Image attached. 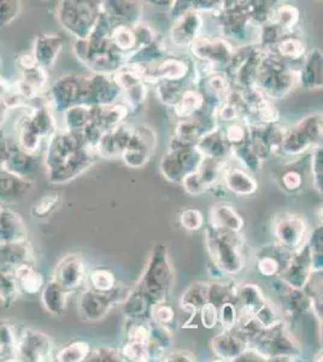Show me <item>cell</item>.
I'll return each mask as SVG.
<instances>
[{
  "label": "cell",
  "instance_id": "cell-1",
  "mask_svg": "<svg viewBox=\"0 0 323 362\" xmlns=\"http://www.w3.org/2000/svg\"><path fill=\"white\" fill-rule=\"evenodd\" d=\"M174 285V269L167 247L158 244L153 247L148 264L135 285V290L143 293L152 305L167 302Z\"/></svg>",
  "mask_w": 323,
  "mask_h": 362
},
{
  "label": "cell",
  "instance_id": "cell-2",
  "mask_svg": "<svg viewBox=\"0 0 323 362\" xmlns=\"http://www.w3.org/2000/svg\"><path fill=\"white\" fill-rule=\"evenodd\" d=\"M240 233L213 226L206 230V247L213 264L223 274L237 276L245 268V256L242 254L244 239Z\"/></svg>",
  "mask_w": 323,
  "mask_h": 362
},
{
  "label": "cell",
  "instance_id": "cell-3",
  "mask_svg": "<svg viewBox=\"0 0 323 362\" xmlns=\"http://www.w3.org/2000/svg\"><path fill=\"white\" fill-rule=\"evenodd\" d=\"M247 346L259 351L266 358H274L278 355H292L300 356V348L295 338L290 336L283 321H278L270 327L256 331L247 338Z\"/></svg>",
  "mask_w": 323,
  "mask_h": 362
},
{
  "label": "cell",
  "instance_id": "cell-4",
  "mask_svg": "<svg viewBox=\"0 0 323 362\" xmlns=\"http://www.w3.org/2000/svg\"><path fill=\"white\" fill-rule=\"evenodd\" d=\"M316 145H322V115L319 114L307 116L295 127L285 131L278 151L285 156L295 157Z\"/></svg>",
  "mask_w": 323,
  "mask_h": 362
},
{
  "label": "cell",
  "instance_id": "cell-5",
  "mask_svg": "<svg viewBox=\"0 0 323 362\" xmlns=\"http://www.w3.org/2000/svg\"><path fill=\"white\" fill-rule=\"evenodd\" d=\"M203 158L196 146H170L160 160V174L172 184H181L187 174L198 169Z\"/></svg>",
  "mask_w": 323,
  "mask_h": 362
},
{
  "label": "cell",
  "instance_id": "cell-6",
  "mask_svg": "<svg viewBox=\"0 0 323 362\" xmlns=\"http://www.w3.org/2000/svg\"><path fill=\"white\" fill-rule=\"evenodd\" d=\"M129 290L116 285L112 290L107 293H100L93 288L86 290L81 293L78 300V313L82 319L90 322L102 320L107 317L114 305L124 302Z\"/></svg>",
  "mask_w": 323,
  "mask_h": 362
},
{
  "label": "cell",
  "instance_id": "cell-7",
  "mask_svg": "<svg viewBox=\"0 0 323 362\" xmlns=\"http://www.w3.org/2000/svg\"><path fill=\"white\" fill-rule=\"evenodd\" d=\"M157 148V136L148 126L133 128L131 139L123 150L121 158L129 168L139 169L148 165Z\"/></svg>",
  "mask_w": 323,
  "mask_h": 362
},
{
  "label": "cell",
  "instance_id": "cell-8",
  "mask_svg": "<svg viewBox=\"0 0 323 362\" xmlns=\"http://www.w3.org/2000/svg\"><path fill=\"white\" fill-rule=\"evenodd\" d=\"M54 350L52 339L37 329H23L17 336L16 354L18 361H52Z\"/></svg>",
  "mask_w": 323,
  "mask_h": 362
},
{
  "label": "cell",
  "instance_id": "cell-9",
  "mask_svg": "<svg viewBox=\"0 0 323 362\" xmlns=\"http://www.w3.org/2000/svg\"><path fill=\"white\" fill-rule=\"evenodd\" d=\"M95 156H98V153L90 148H78L70 153L57 167L46 172L47 179L54 185L68 184L80 174L86 172L95 163Z\"/></svg>",
  "mask_w": 323,
  "mask_h": 362
},
{
  "label": "cell",
  "instance_id": "cell-10",
  "mask_svg": "<svg viewBox=\"0 0 323 362\" xmlns=\"http://www.w3.org/2000/svg\"><path fill=\"white\" fill-rule=\"evenodd\" d=\"M216 128V115L211 112H201L189 119H184L175 128V136L170 146H196L205 134Z\"/></svg>",
  "mask_w": 323,
  "mask_h": 362
},
{
  "label": "cell",
  "instance_id": "cell-11",
  "mask_svg": "<svg viewBox=\"0 0 323 362\" xmlns=\"http://www.w3.org/2000/svg\"><path fill=\"white\" fill-rule=\"evenodd\" d=\"M307 218L302 215L287 214L276 218L274 223L275 238L285 250L295 251L307 240Z\"/></svg>",
  "mask_w": 323,
  "mask_h": 362
},
{
  "label": "cell",
  "instance_id": "cell-12",
  "mask_svg": "<svg viewBox=\"0 0 323 362\" xmlns=\"http://www.w3.org/2000/svg\"><path fill=\"white\" fill-rule=\"evenodd\" d=\"M273 288L281 300L283 314L287 319L295 320L310 309V298L304 290L290 288L278 278L275 280Z\"/></svg>",
  "mask_w": 323,
  "mask_h": 362
},
{
  "label": "cell",
  "instance_id": "cell-13",
  "mask_svg": "<svg viewBox=\"0 0 323 362\" xmlns=\"http://www.w3.org/2000/svg\"><path fill=\"white\" fill-rule=\"evenodd\" d=\"M86 276V267L83 259L78 255H68L58 262L54 268L52 279L68 290L69 293L78 290Z\"/></svg>",
  "mask_w": 323,
  "mask_h": 362
},
{
  "label": "cell",
  "instance_id": "cell-14",
  "mask_svg": "<svg viewBox=\"0 0 323 362\" xmlns=\"http://www.w3.org/2000/svg\"><path fill=\"white\" fill-rule=\"evenodd\" d=\"M247 348V338L240 329L223 331L217 334L211 341V349L218 360L234 361Z\"/></svg>",
  "mask_w": 323,
  "mask_h": 362
},
{
  "label": "cell",
  "instance_id": "cell-15",
  "mask_svg": "<svg viewBox=\"0 0 323 362\" xmlns=\"http://www.w3.org/2000/svg\"><path fill=\"white\" fill-rule=\"evenodd\" d=\"M266 297L262 288L252 283H246L235 288L234 303L237 308V319L254 317L263 305H266Z\"/></svg>",
  "mask_w": 323,
  "mask_h": 362
},
{
  "label": "cell",
  "instance_id": "cell-16",
  "mask_svg": "<svg viewBox=\"0 0 323 362\" xmlns=\"http://www.w3.org/2000/svg\"><path fill=\"white\" fill-rule=\"evenodd\" d=\"M28 238V230L25 220L15 210L0 206V244L25 242Z\"/></svg>",
  "mask_w": 323,
  "mask_h": 362
},
{
  "label": "cell",
  "instance_id": "cell-17",
  "mask_svg": "<svg viewBox=\"0 0 323 362\" xmlns=\"http://www.w3.org/2000/svg\"><path fill=\"white\" fill-rule=\"evenodd\" d=\"M131 133H133V128L124 124L105 131L102 133V139L97 146L98 156L105 157V158L121 156L123 150L126 148L128 141L131 139Z\"/></svg>",
  "mask_w": 323,
  "mask_h": 362
},
{
  "label": "cell",
  "instance_id": "cell-18",
  "mask_svg": "<svg viewBox=\"0 0 323 362\" xmlns=\"http://www.w3.org/2000/svg\"><path fill=\"white\" fill-rule=\"evenodd\" d=\"M39 165L40 162L37 153H27L25 150H22L18 144H13L4 168L8 169L11 173L16 174L18 177L30 180V177L37 173Z\"/></svg>",
  "mask_w": 323,
  "mask_h": 362
},
{
  "label": "cell",
  "instance_id": "cell-19",
  "mask_svg": "<svg viewBox=\"0 0 323 362\" xmlns=\"http://www.w3.org/2000/svg\"><path fill=\"white\" fill-rule=\"evenodd\" d=\"M69 295L68 290L58 284L56 280L51 279L45 283L41 290V305L47 313L52 314L54 317H61L68 308Z\"/></svg>",
  "mask_w": 323,
  "mask_h": 362
},
{
  "label": "cell",
  "instance_id": "cell-20",
  "mask_svg": "<svg viewBox=\"0 0 323 362\" xmlns=\"http://www.w3.org/2000/svg\"><path fill=\"white\" fill-rule=\"evenodd\" d=\"M32 181L16 174L8 172V169H0V202L13 203L20 201L28 192Z\"/></svg>",
  "mask_w": 323,
  "mask_h": 362
},
{
  "label": "cell",
  "instance_id": "cell-21",
  "mask_svg": "<svg viewBox=\"0 0 323 362\" xmlns=\"http://www.w3.org/2000/svg\"><path fill=\"white\" fill-rule=\"evenodd\" d=\"M13 276L20 286V293L34 296L39 295L45 285V276L37 271L34 262H25L13 268Z\"/></svg>",
  "mask_w": 323,
  "mask_h": 362
},
{
  "label": "cell",
  "instance_id": "cell-22",
  "mask_svg": "<svg viewBox=\"0 0 323 362\" xmlns=\"http://www.w3.org/2000/svg\"><path fill=\"white\" fill-rule=\"evenodd\" d=\"M193 52L196 57L213 63L227 62L232 56L233 51L228 44L223 40H210L208 37L196 39L193 44Z\"/></svg>",
  "mask_w": 323,
  "mask_h": 362
},
{
  "label": "cell",
  "instance_id": "cell-23",
  "mask_svg": "<svg viewBox=\"0 0 323 362\" xmlns=\"http://www.w3.org/2000/svg\"><path fill=\"white\" fill-rule=\"evenodd\" d=\"M222 177L225 187L237 196H251L257 191V180L247 170L227 167Z\"/></svg>",
  "mask_w": 323,
  "mask_h": 362
},
{
  "label": "cell",
  "instance_id": "cell-24",
  "mask_svg": "<svg viewBox=\"0 0 323 362\" xmlns=\"http://www.w3.org/2000/svg\"><path fill=\"white\" fill-rule=\"evenodd\" d=\"M196 148L201 151L204 157L227 160L232 156V146L225 140V134L221 129H213L211 132L205 134L198 143Z\"/></svg>",
  "mask_w": 323,
  "mask_h": 362
},
{
  "label": "cell",
  "instance_id": "cell-25",
  "mask_svg": "<svg viewBox=\"0 0 323 362\" xmlns=\"http://www.w3.org/2000/svg\"><path fill=\"white\" fill-rule=\"evenodd\" d=\"M25 262H34L33 250L27 240L0 244V267L13 269Z\"/></svg>",
  "mask_w": 323,
  "mask_h": 362
},
{
  "label": "cell",
  "instance_id": "cell-26",
  "mask_svg": "<svg viewBox=\"0 0 323 362\" xmlns=\"http://www.w3.org/2000/svg\"><path fill=\"white\" fill-rule=\"evenodd\" d=\"M211 226L215 228L242 232L244 228V218L228 203L216 204L211 210Z\"/></svg>",
  "mask_w": 323,
  "mask_h": 362
},
{
  "label": "cell",
  "instance_id": "cell-27",
  "mask_svg": "<svg viewBox=\"0 0 323 362\" xmlns=\"http://www.w3.org/2000/svg\"><path fill=\"white\" fill-rule=\"evenodd\" d=\"M206 302H209V284L198 281L189 285V288L184 290V293L181 296L180 305L184 312L187 310L191 313L189 320H192L193 317L196 315V313H199V309Z\"/></svg>",
  "mask_w": 323,
  "mask_h": 362
},
{
  "label": "cell",
  "instance_id": "cell-28",
  "mask_svg": "<svg viewBox=\"0 0 323 362\" xmlns=\"http://www.w3.org/2000/svg\"><path fill=\"white\" fill-rule=\"evenodd\" d=\"M205 107H206V104H205L203 93L196 90H184L179 102L172 107L179 117L189 119V117L198 115L201 112H204Z\"/></svg>",
  "mask_w": 323,
  "mask_h": 362
},
{
  "label": "cell",
  "instance_id": "cell-29",
  "mask_svg": "<svg viewBox=\"0 0 323 362\" xmlns=\"http://www.w3.org/2000/svg\"><path fill=\"white\" fill-rule=\"evenodd\" d=\"M201 23V18L196 13H184L172 29L174 42L179 45H187L194 42V37L199 30Z\"/></svg>",
  "mask_w": 323,
  "mask_h": 362
},
{
  "label": "cell",
  "instance_id": "cell-30",
  "mask_svg": "<svg viewBox=\"0 0 323 362\" xmlns=\"http://www.w3.org/2000/svg\"><path fill=\"white\" fill-rule=\"evenodd\" d=\"M124 315L127 319H150L152 302L138 290H131L124 300Z\"/></svg>",
  "mask_w": 323,
  "mask_h": 362
},
{
  "label": "cell",
  "instance_id": "cell-31",
  "mask_svg": "<svg viewBox=\"0 0 323 362\" xmlns=\"http://www.w3.org/2000/svg\"><path fill=\"white\" fill-rule=\"evenodd\" d=\"M172 331L168 326L158 325L151 321V334L148 339V348L151 351V360L162 358L164 351L172 346Z\"/></svg>",
  "mask_w": 323,
  "mask_h": 362
},
{
  "label": "cell",
  "instance_id": "cell-32",
  "mask_svg": "<svg viewBox=\"0 0 323 362\" xmlns=\"http://www.w3.org/2000/svg\"><path fill=\"white\" fill-rule=\"evenodd\" d=\"M20 293V286L17 284L16 278L13 276L11 268L0 267V300L3 305H13L18 298Z\"/></svg>",
  "mask_w": 323,
  "mask_h": 362
},
{
  "label": "cell",
  "instance_id": "cell-33",
  "mask_svg": "<svg viewBox=\"0 0 323 362\" xmlns=\"http://www.w3.org/2000/svg\"><path fill=\"white\" fill-rule=\"evenodd\" d=\"M225 168H227V160L204 157L201 165L196 169V173L199 174L205 186L209 189L211 186L216 185L217 181L223 174Z\"/></svg>",
  "mask_w": 323,
  "mask_h": 362
},
{
  "label": "cell",
  "instance_id": "cell-34",
  "mask_svg": "<svg viewBox=\"0 0 323 362\" xmlns=\"http://www.w3.org/2000/svg\"><path fill=\"white\" fill-rule=\"evenodd\" d=\"M42 136L35 126L32 124L30 119H23L18 129V146L29 153H37L41 146Z\"/></svg>",
  "mask_w": 323,
  "mask_h": 362
},
{
  "label": "cell",
  "instance_id": "cell-35",
  "mask_svg": "<svg viewBox=\"0 0 323 362\" xmlns=\"http://www.w3.org/2000/svg\"><path fill=\"white\" fill-rule=\"evenodd\" d=\"M90 350V346L88 341H71L69 344H66L58 350L57 354L54 355V360L59 362L86 361Z\"/></svg>",
  "mask_w": 323,
  "mask_h": 362
},
{
  "label": "cell",
  "instance_id": "cell-36",
  "mask_svg": "<svg viewBox=\"0 0 323 362\" xmlns=\"http://www.w3.org/2000/svg\"><path fill=\"white\" fill-rule=\"evenodd\" d=\"M322 59L317 52H314L312 58H309L303 74L300 75V81L307 88H319L322 87Z\"/></svg>",
  "mask_w": 323,
  "mask_h": 362
},
{
  "label": "cell",
  "instance_id": "cell-37",
  "mask_svg": "<svg viewBox=\"0 0 323 362\" xmlns=\"http://www.w3.org/2000/svg\"><path fill=\"white\" fill-rule=\"evenodd\" d=\"M90 122V107L86 105H73L68 107L64 115L66 131H80Z\"/></svg>",
  "mask_w": 323,
  "mask_h": 362
},
{
  "label": "cell",
  "instance_id": "cell-38",
  "mask_svg": "<svg viewBox=\"0 0 323 362\" xmlns=\"http://www.w3.org/2000/svg\"><path fill=\"white\" fill-rule=\"evenodd\" d=\"M186 74H187V66L182 61L168 59L162 63L158 69H155V74L152 75L151 78L180 81Z\"/></svg>",
  "mask_w": 323,
  "mask_h": 362
},
{
  "label": "cell",
  "instance_id": "cell-39",
  "mask_svg": "<svg viewBox=\"0 0 323 362\" xmlns=\"http://www.w3.org/2000/svg\"><path fill=\"white\" fill-rule=\"evenodd\" d=\"M88 281H90V288L100 291V293L110 291L117 285L116 276L107 268H95V269H93L88 276Z\"/></svg>",
  "mask_w": 323,
  "mask_h": 362
},
{
  "label": "cell",
  "instance_id": "cell-40",
  "mask_svg": "<svg viewBox=\"0 0 323 362\" xmlns=\"http://www.w3.org/2000/svg\"><path fill=\"white\" fill-rule=\"evenodd\" d=\"M61 203V196L57 194H44L37 198L33 206H30V214L35 218H49L54 214Z\"/></svg>",
  "mask_w": 323,
  "mask_h": 362
},
{
  "label": "cell",
  "instance_id": "cell-41",
  "mask_svg": "<svg viewBox=\"0 0 323 362\" xmlns=\"http://www.w3.org/2000/svg\"><path fill=\"white\" fill-rule=\"evenodd\" d=\"M232 156L235 157V160H239L249 173H257L262 169V160L254 155L249 143L232 148Z\"/></svg>",
  "mask_w": 323,
  "mask_h": 362
},
{
  "label": "cell",
  "instance_id": "cell-42",
  "mask_svg": "<svg viewBox=\"0 0 323 362\" xmlns=\"http://www.w3.org/2000/svg\"><path fill=\"white\" fill-rule=\"evenodd\" d=\"M225 134V138L232 148L240 146V145L249 143V124L244 122H229L228 126L222 131Z\"/></svg>",
  "mask_w": 323,
  "mask_h": 362
},
{
  "label": "cell",
  "instance_id": "cell-43",
  "mask_svg": "<svg viewBox=\"0 0 323 362\" xmlns=\"http://www.w3.org/2000/svg\"><path fill=\"white\" fill-rule=\"evenodd\" d=\"M122 356L124 361H151V351L148 348V343L143 341H128L122 348Z\"/></svg>",
  "mask_w": 323,
  "mask_h": 362
},
{
  "label": "cell",
  "instance_id": "cell-44",
  "mask_svg": "<svg viewBox=\"0 0 323 362\" xmlns=\"http://www.w3.org/2000/svg\"><path fill=\"white\" fill-rule=\"evenodd\" d=\"M184 90L182 85H181V80L180 81L163 80L157 88V95L162 103L174 107L179 102Z\"/></svg>",
  "mask_w": 323,
  "mask_h": 362
},
{
  "label": "cell",
  "instance_id": "cell-45",
  "mask_svg": "<svg viewBox=\"0 0 323 362\" xmlns=\"http://www.w3.org/2000/svg\"><path fill=\"white\" fill-rule=\"evenodd\" d=\"M128 341H143L148 343L151 334V321L148 319H127Z\"/></svg>",
  "mask_w": 323,
  "mask_h": 362
},
{
  "label": "cell",
  "instance_id": "cell-46",
  "mask_svg": "<svg viewBox=\"0 0 323 362\" xmlns=\"http://www.w3.org/2000/svg\"><path fill=\"white\" fill-rule=\"evenodd\" d=\"M311 175L312 186L319 194L323 192V148L322 145H316L312 148L311 155Z\"/></svg>",
  "mask_w": 323,
  "mask_h": 362
},
{
  "label": "cell",
  "instance_id": "cell-47",
  "mask_svg": "<svg viewBox=\"0 0 323 362\" xmlns=\"http://www.w3.org/2000/svg\"><path fill=\"white\" fill-rule=\"evenodd\" d=\"M235 296V288H230L228 284L221 281H213L209 284V302L216 305L217 308L225 302L233 300Z\"/></svg>",
  "mask_w": 323,
  "mask_h": 362
},
{
  "label": "cell",
  "instance_id": "cell-48",
  "mask_svg": "<svg viewBox=\"0 0 323 362\" xmlns=\"http://www.w3.org/2000/svg\"><path fill=\"white\" fill-rule=\"evenodd\" d=\"M111 42L116 49H122V51L134 47L135 44L138 42L135 32L124 25H119L111 32Z\"/></svg>",
  "mask_w": 323,
  "mask_h": 362
},
{
  "label": "cell",
  "instance_id": "cell-49",
  "mask_svg": "<svg viewBox=\"0 0 323 362\" xmlns=\"http://www.w3.org/2000/svg\"><path fill=\"white\" fill-rule=\"evenodd\" d=\"M150 320L158 325L168 326L169 327L175 320V310L167 302L155 303L152 305Z\"/></svg>",
  "mask_w": 323,
  "mask_h": 362
},
{
  "label": "cell",
  "instance_id": "cell-50",
  "mask_svg": "<svg viewBox=\"0 0 323 362\" xmlns=\"http://www.w3.org/2000/svg\"><path fill=\"white\" fill-rule=\"evenodd\" d=\"M257 271L259 274L266 278H274L278 276L280 271L283 269V264H281L280 257L274 255H263L257 259Z\"/></svg>",
  "mask_w": 323,
  "mask_h": 362
},
{
  "label": "cell",
  "instance_id": "cell-51",
  "mask_svg": "<svg viewBox=\"0 0 323 362\" xmlns=\"http://www.w3.org/2000/svg\"><path fill=\"white\" fill-rule=\"evenodd\" d=\"M181 226L189 232H196L204 226V215L196 208H187L182 210L180 215Z\"/></svg>",
  "mask_w": 323,
  "mask_h": 362
},
{
  "label": "cell",
  "instance_id": "cell-52",
  "mask_svg": "<svg viewBox=\"0 0 323 362\" xmlns=\"http://www.w3.org/2000/svg\"><path fill=\"white\" fill-rule=\"evenodd\" d=\"M86 361L90 362H121L124 361L122 354L110 346L90 348Z\"/></svg>",
  "mask_w": 323,
  "mask_h": 362
},
{
  "label": "cell",
  "instance_id": "cell-53",
  "mask_svg": "<svg viewBox=\"0 0 323 362\" xmlns=\"http://www.w3.org/2000/svg\"><path fill=\"white\" fill-rule=\"evenodd\" d=\"M218 321L223 329H233L237 322V308L233 300L225 302L218 307Z\"/></svg>",
  "mask_w": 323,
  "mask_h": 362
},
{
  "label": "cell",
  "instance_id": "cell-54",
  "mask_svg": "<svg viewBox=\"0 0 323 362\" xmlns=\"http://www.w3.org/2000/svg\"><path fill=\"white\" fill-rule=\"evenodd\" d=\"M278 51L280 57L297 59V58L302 57L304 45L302 42H299L297 39L288 37V39H283V40L278 42Z\"/></svg>",
  "mask_w": 323,
  "mask_h": 362
},
{
  "label": "cell",
  "instance_id": "cell-55",
  "mask_svg": "<svg viewBox=\"0 0 323 362\" xmlns=\"http://www.w3.org/2000/svg\"><path fill=\"white\" fill-rule=\"evenodd\" d=\"M254 320L257 322L258 325L261 326L262 329H266L270 326L274 325L278 321H280L278 312L273 308V305L270 302L266 300V305H263L262 308L258 310L257 313L254 314Z\"/></svg>",
  "mask_w": 323,
  "mask_h": 362
},
{
  "label": "cell",
  "instance_id": "cell-56",
  "mask_svg": "<svg viewBox=\"0 0 323 362\" xmlns=\"http://www.w3.org/2000/svg\"><path fill=\"white\" fill-rule=\"evenodd\" d=\"M181 184L184 186V191L191 196H201V194H204L205 191H208V187L205 186L204 182L199 177V174L196 173V170L187 174L181 180Z\"/></svg>",
  "mask_w": 323,
  "mask_h": 362
},
{
  "label": "cell",
  "instance_id": "cell-57",
  "mask_svg": "<svg viewBox=\"0 0 323 362\" xmlns=\"http://www.w3.org/2000/svg\"><path fill=\"white\" fill-rule=\"evenodd\" d=\"M17 334L15 326L8 321L0 320V344L6 349L16 350Z\"/></svg>",
  "mask_w": 323,
  "mask_h": 362
},
{
  "label": "cell",
  "instance_id": "cell-58",
  "mask_svg": "<svg viewBox=\"0 0 323 362\" xmlns=\"http://www.w3.org/2000/svg\"><path fill=\"white\" fill-rule=\"evenodd\" d=\"M199 314H201V325L204 326L205 329H211L217 325V322H218V308L211 302H206L199 309Z\"/></svg>",
  "mask_w": 323,
  "mask_h": 362
},
{
  "label": "cell",
  "instance_id": "cell-59",
  "mask_svg": "<svg viewBox=\"0 0 323 362\" xmlns=\"http://www.w3.org/2000/svg\"><path fill=\"white\" fill-rule=\"evenodd\" d=\"M281 182L287 192H295L303 185V177L297 170H287L281 177Z\"/></svg>",
  "mask_w": 323,
  "mask_h": 362
},
{
  "label": "cell",
  "instance_id": "cell-60",
  "mask_svg": "<svg viewBox=\"0 0 323 362\" xmlns=\"http://www.w3.org/2000/svg\"><path fill=\"white\" fill-rule=\"evenodd\" d=\"M307 243L312 254H323L322 223L311 230L309 238L307 239Z\"/></svg>",
  "mask_w": 323,
  "mask_h": 362
},
{
  "label": "cell",
  "instance_id": "cell-61",
  "mask_svg": "<svg viewBox=\"0 0 323 362\" xmlns=\"http://www.w3.org/2000/svg\"><path fill=\"white\" fill-rule=\"evenodd\" d=\"M196 355L192 354L191 351H184V350H177V351H172L169 354H165L162 356L160 361L169 362H192L196 361Z\"/></svg>",
  "mask_w": 323,
  "mask_h": 362
},
{
  "label": "cell",
  "instance_id": "cell-62",
  "mask_svg": "<svg viewBox=\"0 0 323 362\" xmlns=\"http://www.w3.org/2000/svg\"><path fill=\"white\" fill-rule=\"evenodd\" d=\"M11 145L13 144L6 139L4 133L0 132V169L5 167L8 153H10V150H11Z\"/></svg>",
  "mask_w": 323,
  "mask_h": 362
},
{
  "label": "cell",
  "instance_id": "cell-63",
  "mask_svg": "<svg viewBox=\"0 0 323 362\" xmlns=\"http://www.w3.org/2000/svg\"><path fill=\"white\" fill-rule=\"evenodd\" d=\"M0 361H18L16 350L6 349L0 344Z\"/></svg>",
  "mask_w": 323,
  "mask_h": 362
},
{
  "label": "cell",
  "instance_id": "cell-64",
  "mask_svg": "<svg viewBox=\"0 0 323 362\" xmlns=\"http://www.w3.org/2000/svg\"><path fill=\"white\" fill-rule=\"evenodd\" d=\"M0 206H1V204H0Z\"/></svg>",
  "mask_w": 323,
  "mask_h": 362
}]
</instances>
